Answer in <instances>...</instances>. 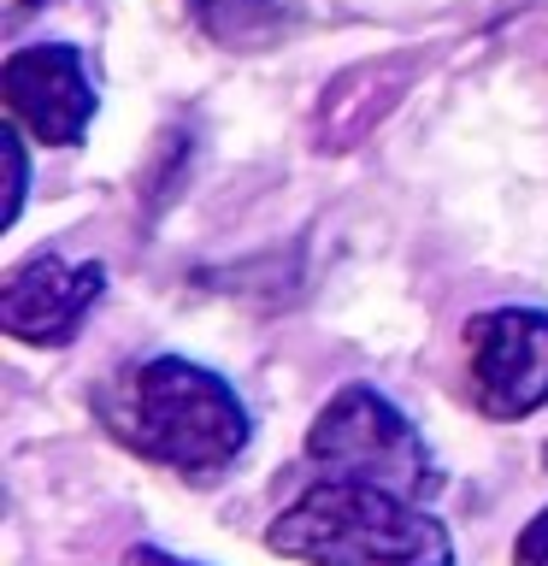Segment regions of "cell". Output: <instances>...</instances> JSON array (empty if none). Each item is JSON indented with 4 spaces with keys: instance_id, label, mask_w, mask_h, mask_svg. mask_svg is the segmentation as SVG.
Here are the masks:
<instances>
[{
    "instance_id": "cell-1",
    "label": "cell",
    "mask_w": 548,
    "mask_h": 566,
    "mask_svg": "<svg viewBox=\"0 0 548 566\" xmlns=\"http://www.w3.org/2000/svg\"><path fill=\"white\" fill-rule=\"evenodd\" d=\"M106 424L124 449H136L154 467H171L189 484H212L224 467H236L254 419L242 396L219 371L183 360V354H154L101 401Z\"/></svg>"
},
{
    "instance_id": "cell-6",
    "label": "cell",
    "mask_w": 548,
    "mask_h": 566,
    "mask_svg": "<svg viewBox=\"0 0 548 566\" xmlns=\"http://www.w3.org/2000/svg\"><path fill=\"white\" fill-rule=\"evenodd\" d=\"M106 290V265L101 260H60V254H35L0 283V325L18 343L35 348H60L83 331L88 307Z\"/></svg>"
},
{
    "instance_id": "cell-9",
    "label": "cell",
    "mask_w": 548,
    "mask_h": 566,
    "mask_svg": "<svg viewBox=\"0 0 548 566\" xmlns=\"http://www.w3.org/2000/svg\"><path fill=\"white\" fill-rule=\"evenodd\" d=\"M513 566H548V507L519 531V543H513Z\"/></svg>"
},
{
    "instance_id": "cell-10",
    "label": "cell",
    "mask_w": 548,
    "mask_h": 566,
    "mask_svg": "<svg viewBox=\"0 0 548 566\" xmlns=\"http://www.w3.org/2000/svg\"><path fill=\"white\" fill-rule=\"evenodd\" d=\"M124 566H194V560H177V555H166V548L141 543V548H130V555H124Z\"/></svg>"
},
{
    "instance_id": "cell-2",
    "label": "cell",
    "mask_w": 548,
    "mask_h": 566,
    "mask_svg": "<svg viewBox=\"0 0 548 566\" xmlns=\"http://www.w3.org/2000/svg\"><path fill=\"white\" fill-rule=\"evenodd\" d=\"M272 555L301 566H454V543L424 502L354 478H318L265 531Z\"/></svg>"
},
{
    "instance_id": "cell-12",
    "label": "cell",
    "mask_w": 548,
    "mask_h": 566,
    "mask_svg": "<svg viewBox=\"0 0 548 566\" xmlns=\"http://www.w3.org/2000/svg\"><path fill=\"white\" fill-rule=\"evenodd\" d=\"M542 467H548V449H542Z\"/></svg>"
},
{
    "instance_id": "cell-7",
    "label": "cell",
    "mask_w": 548,
    "mask_h": 566,
    "mask_svg": "<svg viewBox=\"0 0 548 566\" xmlns=\"http://www.w3.org/2000/svg\"><path fill=\"white\" fill-rule=\"evenodd\" d=\"M201 24L230 48H254L283 30V0H189Z\"/></svg>"
},
{
    "instance_id": "cell-3",
    "label": "cell",
    "mask_w": 548,
    "mask_h": 566,
    "mask_svg": "<svg viewBox=\"0 0 548 566\" xmlns=\"http://www.w3.org/2000/svg\"><path fill=\"white\" fill-rule=\"evenodd\" d=\"M307 460L325 478L378 484V490L413 495V502L436 495V484H442L431 449L413 431V419L389 396H378L371 384H348L318 407V419L307 431Z\"/></svg>"
},
{
    "instance_id": "cell-5",
    "label": "cell",
    "mask_w": 548,
    "mask_h": 566,
    "mask_svg": "<svg viewBox=\"0 0 548 566\" xmlns=\"http://www.w3.org/2000/svg\"><path fill=\"white\" fill-rule=\"evenodd\" d=\"M0 88H7V113L18 118V130H30L48 148H77L95 118V83L71 42L18 48L0 71Z\"/></svg>"
},
{
    "instance_id": "cell-4",
    "label": "cell",
    "mask_w": 548,
    "mask_h": 566,
    "mask_svg": "<svg viewBox=\"0 0 548 566\" xmlns=\"http://www.w3.org/2000/svg\"><path fill=\"white\" fill-rule=\"evenodd\" d=\"M472 396L489 419H530L548 407V313L489 307L466 325Z\"/></svg>"
},
{
    "instance_id": "cell-11",
    "label": "cell",
    "mask_w": 548,
    "mask_h": 566,
    "mask_svg": "<svg viewBox=\"0 0 548 566\" xmlns=\"http://www.w3.org/2000/svg\"><path fill=\"white\" fill-rule=\"evenodd\" d=\"M30 12H35V0H7V24H24Z\"/></svg>"
},
{
    "instance_id": "cell-8",
    "label": "cell",
    "mask_w": 548,
    "mask_h": 566,
    "mask_svg": "<svg viewBox=\"0 0 548 566\" xmlns=\"http://www.w3.org/2000/svg\"><path fill=\"white\" fill-rule=\"evenodd\" d=\"M0 148H7V166H12V195H7V224H18V212H24V189H30V159H24V142H18V118L7 124V136H0Z\"/></svg>"
}]
</instances>
